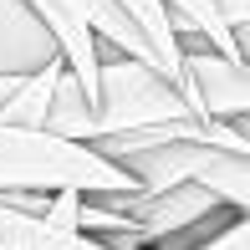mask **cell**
I'll use <instances>...</instances> for the list:
<instances>
[{
    "label": "cell",
    "instance_id": "9c48e42d",
    "mask_svg": "<svg viewBox=\"0 0 250 250\" xmlns=\"http://www.w3.org/2000/svg\"><path fill=\"white\" fill-rule=\"evenodd\" d=\"M62 72H66V62H56V66H46V72L26 77V82H21V92L10 97L5 107H0V128H46V118H51V97H56Z\"/></svg>",
    "mask_w": 250,
    "mask_h": 250
},
{
    "label": "cell",
    "instance_id": "3957f363",
    "mask_svg": "<svg viewBox=\"0 0 250 250\" xmlns=\"http://www.w3.org/2000/svg\"><path fill=\"white\" fill-rule=\"evenodd\" d=\"M184 97L209 123H245L250 118V62L220 56L209 46H184Z\"/></svg>",
    "mask_w": 250,
    "mask_h": 250
},
{
    "label": "cell",
    "instance_id": "7c38bea8",
    "mask_svg": "<svg viewBox=\"0 0 250 250\" xmlns=\"http://www.w3.org/2000/svg\"><path fill=\"white\" fill-rule=\"evenodd\" d=\"M235 41H240V56L250 62V26H245V31H235Z\"/></svg>",
    "mask_w": 250,
    "mask_h": 250
},
{
    "label": "cell",
    "instance_id": "4fadbf2b",
    "mask_svg": "<svg viewBox=\"0 0 250 250\" xmlns=\"http://www.w3.org/2000/svg\"><path fill=\"white\" fill-rule=\"evenodd\" d=\"M235 128H240V133H245V138H250V118H245V123H235Z\"/></svg>",
    "mask_w": 250,
    "mask_h": 250
},
{
    "label": "cell",
    "instance_id": "5b68a950",
    "mask_svg": "<svg viewBox=\"0 0 250 250\" xmlns=\"http://www.w3.org/2000/svg\"><path fill=\"white\" fill-rule=\"evenodd\" d=\"M62 62V46L26 0H0V77H36Z\"/></svg>",
    "mask_w": 250,
    "mask_h": 250
},
{
    "label": "cell",
    "instance_id": "ba28073f",
    "mask_svg": "<svg viewBox=\"0 0 250 250\" xmlns=\"http://www.w3.org/2000/svg\"><path fill=\"white\" fill-rule=\"evenodd\" d=\"M92 118H97V102L87 97V87L77 82L72 66H66L62 82H56V97H51L46 133H56V138H72V143H92Z\"/></svg>",
    "mask_w": 250,
    "mask_h": 250
},
{
    "label": "cell",
    "instance_id": "7a4b0ae2",
    "mask_svg": "<svg viewBox=\"0 0 250 250\" xmlns=\"http://www.w3.org/2000/svg\"><path fill=\"white\" fill-rule=\"evenodd\" d=\"M199 112L189 97L168 82L158 66H143L133 56H118L102 46V72H97V118H92V148L107 138H128V133L168 128V123H194ZM209 123V118H204Z\"/></svg>",
    "mask_w": 250,
    "mask_h": 250
},
{
    "label": "cell",
    "instance_id": "30bf717a",
    "mask_svg": "<svg viewBox=\"0 0 250 250\" xmlns=\"http://www.w3.org/2000/svg\"><path fill=\"white\" fill-rule=\"evenodd\" d=\"M194 250H250V214H245V220H235L230 230H220L214 240L194 245Z\"/></svg>",
    "mask_w": 250,
    "mask_h": 250
},
{
    "label": "cell",
    "instance_id": "52a82bcc",
    "mask_svg": "<svg viewBox=\"0 0 250 250\" xmlns=\"http://www.w3.org/2000/svg\"><path fill=\"white\" fill-rule=\"evenodd\" d=\"M123 10H128L133 21H138V31L153 41V51H158V62H164V72H168V82L184 92V46H179V36H174V21H168V10H164V0H118Z\"/></svg>",
    "mask_w": 250,
    "mask_h": 250
},
{
    "label": "cell",
    "instance_id": "6da1fadb",
    "mask_svg": "<svg viewBox=\"0 0 250 250\" xmlns=\"http://www.w3.org/2000/svg\"><path fill=\"white\" fill-rule=\"evenodd\" d=\"M138 194V179L92 143L46 128H0V199L5 194Z\"/></svg>",
    "mask_w": 250,
    "mask_h": 250
},
{
    "label": "cell",
    "instance_id": "8992f818",
    "mask_svg": "<svg viewBox=\"0 0 250 250\" xmlns=\"http://www.w3.org/2000/svg\"><path fill=\"white\" fill-rule=\"evenodd\" d=\"M164 10H168V21H174L179 46H209L220 56H240V41L225 26L214 0H164Z\"/></svg>",
    "mask_w": 250,
    "mask_h": 250
},
{
    "label": "cell",
    "instance_id": "277c9868",
    "mask_svg": "<svg viewBox=\"0 0 250 250\" xmlns=\"http://www.w3.org/2000/svg\"><path fill=\"white\" fill-rule=\"evenodd\" d=\"M26 5L46 21V31L62 46V62L72 66V77L97 102V72H102V46L92 36V5L97 0H26Z\"/></svg>",
    "mask_w": 250,
    "mask_h": 250
},
{
    "label": "cell",
    "instance_id": "8fae6325",
    "mask_svg": "<svg viewBox=\"0 0 250 250\" xmlns=\"http://www.w3.org/2000/svg\"><path fill=\"white\" fill-rule=\"evenodd\" d=\"M214 5H220V16H225L230 31H245L250 26V0H214Z\"/></svg>",
    "mask_w": 250,
    "mask_h": 250
}]
</instances>
